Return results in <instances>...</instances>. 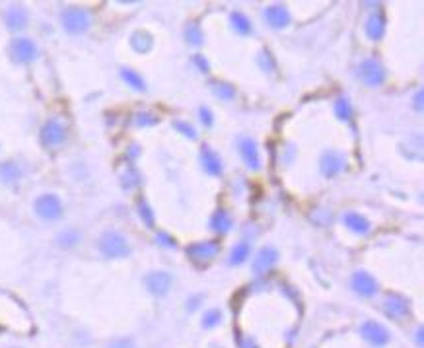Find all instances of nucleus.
Instances as JSON below:
<instances>
[{
	"instance_id": "1",
	"label": "nucleus",
	"mask_w": 424,
	"mask_h": 348,
	"mask_svg": "<svg viewBox=\"0 0 424 348\" xmlns=\"http://www.w3.org/2000/svg\"><path fill=\"white\" fill-rule=\"evenodd\" d=\"M99 251L109 257V259H117V257H125L129 255V243L127 240L117 234V232H105L99 240Z\"/></svg>"
},
{
	"instance_id": "2",
	"label": "nucleus",
	"mask_w": 424,
	"mask_h": 348,
	"mask_svg": "<svg viewBox=\"0 0 424 348\" xmlns=\"http://www.w3.org/2000/svg\"><path fill=\"white\" fill-rule=\"evenodd\" d=\"M63 25L68 33H84L90 28V16L82 8H66L63 12Z\"/></svg>"
},
{
	"instance_id": "3",
	"label": "nucleus",
	"mask_w": 424,
	"mask_h": 348,
	"mask_svg": "<svg viewBox=\"0 0 424 348\" xmlns=\"http://www.w3.org/2000/svg\"><path fill=\"white\" fill-rule=\"evenodd\" d=\"M35 212L45 220H57L63 214V205L54 195H43L35 201Z\"/></svg>"
},
{
	"instance_id": "4",
	"label": "nucleus",
	"mask_w": 424,
	"mask_h": 348,
	"mask_svg": "<svg viewBox=\"0 0 424 348\" xmlns=\"http://www.w3.org/2000/svg\"><path fill=\"white\" fill-rule=\"evenodd\" d=\"M10 53L16 63H30V61H33L37 57V47H35L32 39L20 37V39L12 41Z\"/></svg>"
},
{
	"instance_id": "5",
	"label": "nucleus",
	"mask_w": 424,
	"mask_h": 348,
	"mask_svg": "<svg viewBox=\"0 0 424 348\" xmlns=\"http://www.w3.org/2000/svg\"><path fill=\"white\" fill-rule=\"evenodd\" d=\"M360 331H362V337L374 347H383V345L390 342V331L380 323H376V321H366Z\"/></svg>"
},
{
	"instance_id": "6",
	"label": "nucleus",
	"mask_w": 424,
	"mask_h": 348,
	"mask_svg": "<svg viewBox=\"0 0 424 348\" xmlns=\"http://www.w3.org/2000/svg\"><path fill=\"white\" fill-rule=\"evenodd\" d=\"M144 283H146V288L154 296H163L170 290V286H172V276L168 272H150L144 278Z\"/></svg>"
},
{
	"instance_id": "7",
	"label": "nucleus",
	"mask_w": 424,
	"mask_h": 348,
	"mask_svg": "<svg viewBox=\"0 0 424 348\" xmlns=\"http://www.w3.org/2000/svg\"><path fill=\"white\" fill-rule=\"evenodd\" d=\"M352 288L354 292L364 298H370L378 292V283L374 280V276H370L368 272H356L352 276Z\"/></svg>"
},
{
	"instance_id": "8",
	"label": "nucleus",
	"mask_w": 424,
	"mask_h": 348,
	"mask_svg": "<svg viewBox=\"0 0 424 348\" xmlns=\"http://www.w3.org/2000/svg\"><path fill=\"white\" fill-rule=\"evenodd\" d=\"M66 131L65 127L59 121H49L41 131V141L45 146H57L61 142H65Z\"/></svg>"
},
{
	"instance_id": "9",
	"label": "nucleus",
	"mask_w": 424,
	"mask_h": 348,
	"mask_svg": "<svg viewBox=\"0 0 424 348\" xmlns=\"http://www.w3.org/2000/svg\"><path fill=\"white\" fill-rule=\"evenodd\" d=\"M360 76H362V80H364L366 84L378 86V84L383 82L385 72H383V68H381L380 63H376V61H366V63H362V66H360Z\"/></svg>"
},
{
	"instance_id": "10",
	"label": "nucleus",
	"mask_w": 424,
	"mask_h": 348,
	"mask_svg": "<svg viewBox=\"0 0 424 348\" xmlns=\"http://www.w3.org/2000/svg\"><path fill=\"white\" fill-rule=\"evenodd\" d=\"M187 253H189V257L195 259V261H208V259L216 257L218 241H203V243H195V245L187 247Z\"/></svg>"
},
{
	"instance_id": "11",
	"label": "nucleus",
	"mask_w": 424,
	"mask_h": 348,
	"mask_svg": "<svg viewBox=\"0 0 424 348\" xmlns=\"http://www.w3.org/2000/svg\"><path fill=\"white\" fill-rule=\"evenodd\" d=\"M321 174L325 177H335V175L345 167V158L339 152H325L321 158Z\"/></svg>"
},
{
	"instance_id": "12",
	"label": "nucleus",
	"mask_w": 424,
	"mask_h": 348,
	"mask_svg": "<svg viewBox=\"0 0 424 348\" xmlns=\"http://www.w3.org/2000/svg\"><path fill=\"white\" fill-rule=\"evenodd\" d=\"M279 261V253L272 247H263L257 255H255V261H253V271L257 274H265V272L271 269L274 263Z\"/></svg>"
},
{
	"instance_id": "13",
	"label": "nucleus",
	"mask_w": 424,
	"mask_h": 348,
	"mask_svg": "<svg viewBox=\"0 0 424 348\" xmlns=\"http://www.w3.org/2000/svg\"><path fill=\"white\" fill-rule=\"evenodd\" d=\"M239 152H241L243 162L248 163V167H251V170H259L261 160H259V152H257V144H255V141L243 139V141L239 142Z\"/></svg>"
},
{
	"instance_id": "14",
	"label": "nucleus",
	"mask_w": 424,
	"mask_h": 348,
	"mask_svg": "<svg viewBox=\"0 0 424 348\" xmlns=\"http://www.w3.org/2000/svg\"><path fill=\"white\" fill-rule=\"evenodd\" d=\"M265 20L271 23L272 28L281 30V28H286L290 23V14L283 6H269L265 10Z\"/></svg>"
},
{
	"instance_id": "15",
	"label": "nucleus",
	"mask_w": 424,
	"mask_h": 348,
	"mask_svg": "<svg viewBox=\"0 0 424 348\" xmlns=\"http://www.w3.org/2000/svg\"><path fill=\"white\" fill-rule=\"evenodd\" d=\"M201 162H203V167L208 175L222 174V162H220L218 154L210 150L208 146H203V150H201Z\"/></svg>"
},
{
	"instance_id": "16",
	"label": "nucleus",
	"mask_w": 424,
	"mask_h": 348,
	"mask_svg": "<svg viewBox=\"0 0 424 348\" xmlns=\"http://www.w3.org/2000/svg\"><path fill=\"white\" fill-rule=\"evenodd\" d=\"M385 311L392 317H403L409 314V302L403 296L390 294L385 298Z\"/></svg>"
},
{
	"instance_id": "17",
	"label": "nucleus",
	"mask_w": 424,
	"mask_h": 348,
	"mask_svg": "<svg viewBox=\"0 0 424 348\" xmlns=\"http://www.w3.org/2000/svg\"><path fill=\"white\" fill-rule=\"evenodd\" d=\"M4 18H6V23L12 32H20L28 23V12L23 10L22 6H12V8H8Z\"/></svg>"
},
{
	"instance_id": "18",
	"label": "nucleus",
	"mask_w": 424,
	"mask_h": 348,
	"mask_svg": "<svg viewBox=\"0 0 424 348\" xmlns=\"http://www.w3.org/2000/svg\"><path fill=\"white\" fill-rule=\"evenodd\" d=\"M383 28H385V23H383V18H381L380 14H374V16L368 18V22H366V33H368V37L374 39V41L381 39Z\"/></svg>"
},
{
	"instance_id": "19",
	"label": "nucleus",
	"mask_w": 424,
	"mask_h": 348,
	"mask_svg": "<svg viewBox=\"0 0 424 348\" xmlns=\"http://www.w3.org/2000/svg\"><path fill=\"white\" fill-rule=\"evenodd\" d=\"M131 45L134 47V51L146 53L152 49V35L146 32H134L131 35Z\"/></svg>"
},
{
	"instance_id": "20",
	"label": "nucleus",
	"mask_w": 424,
	"mask_h": 348,
	"mask_svg": "<svg viewBox=\"0 0 424 348\" xmlns=\"http://www.w3.org/2000/svg\"><path fill=\"white\" fill-rule=\"evenodd\" d=\"M345 224H347L352 232H359V234H364V232L370 229V222H368L364 216L356 214V212H348V214H345Z\"/></svg>"
},
{
	"instance_id": "21",
	"label": "nucleus",
	"mask_w": 424,
	"mask_h": 348,
	"mask_svg": "<svg viewBox=\"0 0 424 348\" xmlns=\"http://www.w3.org/2000/svg\"><path fill=\"white\" fill-rule=\"evenodd\" d=\"M20 175H22V170H20V165L16 162L0 163V179L4 183H12V181L20 179Z\"/></svg>"
},
{
	"instance_id": "22",
	"label": "nucleus",
	"mask_w": 424,
	"mask_h": 348,
	"mask_svg": "<svg viewBox=\"0 0 424 348\" xmlns=\"http://www.w3.org/2000/svg\"><path fill=\"white\" fill-rule=\"evenodd\" d=\"M210 226H212V229L218 232V234H226L230 229V226H232V218L228 216L226 210H216V212L212 214Z\"/></svg>"
},
{
	"instance_id": "23",
	"label": "nucleus",
	"mask_w": 424,
	"mask_h": 348,
	"mask_svg": "<svg viewBox=\"0 0 424 348\" xmlns=\"http://www.w3.org/2000/svg\"><path fill=\"white\" fill-rule=\"evenodd\" d=\"M248 257H250V243L241 241V243H238V245L232 249V253H230V263H232V265H239V263L245 261Z\"/></svg>"
},
{
	"instance_id": "24",
	"label": "nucleus",
	"mask_w": 424,
	"mask_h": 348,
	"mask_svg": "<svg viewBox=\"0 0 424 348\" xmlns=\"http://www.w3.org/2000/svg\"><path fill=\"white\" fill-rule=\"evenodd\" d=\"M232 25H234V30L239 33V35H248V33L251 32V23L250 20L243 16V14H239V12H234L232 14Z\"/></svg>"
},
{
	"instance_id": "25",
	"label": "nucleus",
	"mask_w": 424,
	"mask_h": 348,
	"mask_svg": "<svg viewBox=\"0 0 424 348\" xmlns=\"http://www.w3.org/2000/svg\"><path fill=\"white\" fill-rule=\"evenodd\" d=\"M121 78H123L129 86L134 88V90H141L142 92V90L146 88L144 86V80H142L141 74H137V72L131 70V68H123V70H121Z\"/></svg>"
},
{
	"instance_id": "26",
	"label": "nucleus",
	"mask_w": 424,
	"mask_h": 348,
	"mask_svg": "<svg viewBox=\"0 0 424 348\" xmlns=\"http://www.w3.org/2000/svg\"><path fill=\"white\" fill-rule=\"evenodd\" d=\"M59 245L61 247H74L78 241H80V234H78L77 229H66V232H63L61 236H59Z\"/></svg>"
},
{
	"instance_id": "27",
	"label": "nucleus",
	"mask_w": 424,
	"mask_h": 348,
	"mask_svg": "<svg viewBox=\"0 0 424 348\" xmlns=\"http://www.w3.org/2000/svg\"><path fill=\"white\" fill-rule=\"evenodd\" d=\"M212 92H214L216 98L224 99V101L236 96V90L230 86V84H222V82H214V84H212Z\"/></svg>"
},
{
	"instance_id": "28",
	"label": "nucleus",
	"mask_w": 424,
	"mask_h": 348,
	"mask_svg": "<svg viewBox=\"0 0 424 348\" xmlns=\"http://www.w3.org/2000/svg\"><path fill=\"white\" fill-rule=\"evenodd\" d=\"M185 39L191 45H201L203 43V33L199 30L196 23H189L185 28Z\"/></svg>"
},
{
	"instance_id": "29",
	"label": "nucleus",
	"mask_w": 424,
	"mask_h": 348,
	"mask_svg": "<svg viewBox=\"0 0 424 348\" xmlns=\"http://www.w3.org/2000/svg\"><path fill=\"white\" fill-rule=\"evenodd\" d=\"M335 113H337L339 119L343 121H348L352 117V109H350V103H348L347 99H337V103H335Z\"/></svg>"
},
{
	"instance_id": "30",
	"label": "nucleus",
	"mask_w": 424,
	"mask_h": 348,
	"mask_svg": "<svg viewBox=\"0 0 424 348\" xmlns=\"http://www.w3.org/2000/svg\"><path fill=\"white\" fill-rule=\"evenodd\" d=\"M134 123H137L139 127H152V125L158 123V117L152 115V113H139V115L134 117Z\"/></svg>"
},
{
	"instance_id": "31",
	"label": "nucleus",
	"mask_w": 424,
	"mask_h": 348,
	"mask_svg": "<svg viewBox=\"0 0 424 348\" xmlns=\"http://www.w3.org/2000/svg\"><path fill=\"white\" fill-rule=\"evenodd\" d=\"M257 63H259V66H261L265 72H272V70H274V61H272V57L267 53V51H261Z\"/></svg>"
},
{
	"instance_id": "32",
	"label": "nucleus",
	"mask_w": 424,
	"mask_h": 348,
	"mask_svg": "<svg viewBox=\"0 0 424 348\" xmlns=\"http://www.w3.org/2000/svg\"><path fill=\"white\" fill-rule=\"evenodd\" d=\"M220 317H222V314H220L218 309H210V311H207L205 317H203V325L208 327V329L218 325V323H220Z\"/></svg>"
},
{
	"instance_id": "33",
	"label": "nucleus",
	"mask_w": 424,
	"mask_h": 348,
	"mask_svg": "<svg viewBox=\"0 0 424 348\" xmlns=\"http://www.w3.org/2000/svg\"><path fill=\"white\" fill-rule=\"evenodd\" d=\"M139 210H141V216L142 220L146 222V226H148V228H154V216L150 207H148L146 203H139Z\"/></svg>"
},
{
	"instance_id": "34",
	"label": "nucleus",
	"mask_w": 424,
	"mask_h": 348,
	"mask_svg": "<svg viewBox=\"0 0 424 348\" xmlns=\"http://www.w3.org/2000/svg\"><path fill=\"white\" fill-rule=\"evenodd\" d=\"M174 127H175V129H177V131L183 132L187 139H196L195 129H193L191 125H187V123H183V121H177V123H174Z\"/></svg>"
},
{
	"instance_id": "35",
	"label": "nucleus",
	"mask_w": 424,
	"mask_h": 348,
	"mask_svg": "<svg viewBox=\"0 0 424 348\" xmlns=\"http://www.w3.org/2000/svg\"><path fill=\"white\" fill-rule=\"evenodd\" d=\"M108 348H134L129 338H119V340H113Z\"/></svg>"
},
{
	"instance_id": "36",
	"label": "nucleus",
	"mask_w": 424,
	"mask_h": 348,
	"mask_svg": "<svg viewBox=\"0 0 424 348\" xmlns=\"http://www.w3.org/2000/svg\"><path fill=\"white\" fill-rule=\"evenodd\" d=\"M199 113H201V121H203V123H205L207 127H210V125H212V113H210V109L201 108V111H199Z\"/></svg>"
},
{
	"instance_id": "37",
	"label": "nucleus",
	"mask_w": 424,
	"mask_h": 348,
	"mask_svg": "<svg viewBox=\"0 0 424 348\" xmlns=\"http://www.w3.org/2000/svg\"><path fill=\"white\" fill-rule=\"evenodd\" d=\"M158 240H160V243H163L165 247H175L174 240H172V238H168L165 234H160V236H158Z\"/></svg>"
},
{
	"instance_id": "38",
	"label": "nucleus",
	"mask_w": 424,
	"mask_h": 348,
	"mask_svg": "<svg viewBox=\"0 0 424 348\" xmlns=\"http://www.w3.org/2000/svg\"><path fill=\"white\" fill-rule=\"evenodd\" d=\"M414 108H416V111H423V92H416V96H414Z\"/></svg>"
},
{
	"instance_id": "39",
	"label": "nucleus",
	"mask_w": 424,
	"mask_h": 348,
	"mask_svg": "<svg viewBox=\"0 0 424 348\" xmlns=\"http://www.w3.org/2000/svg\"><path fill=\"white\" fill-rule=\"evenodd\" d=\"M195 63L199 66H201V70H203V72H207L208 70V65L207 63H205V59H203V57H201V54H196L195 57Z\"/></svg>"
},
{
	"instance_id": "40",
	"label": "nucleus",
	"mask_w": 424,
	"mask_h": 348,
	"mask_svg": "<svg viewBox=\"0 0 424 348\" xmlns=\"http://www.w3.org/2000/svg\"><path fill=\"white\" fill-rule=\"evenodd\" d=\"M416 345H418V347H423V329H418V331H416Z\"/></svg>"
}]
</instances>
